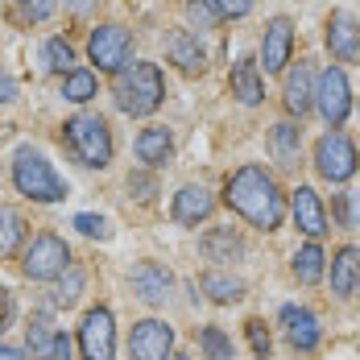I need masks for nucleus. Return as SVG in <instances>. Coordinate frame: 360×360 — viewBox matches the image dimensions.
Listing matches in <instances>:
<instances>
[{"label":"nucleus","instance_id":"nucleus-1","mask_svg":"<svg viewBox=\"0 0 360 360\" xmlns=\"http://www.w3.org/2000/svg\"><path fill=\"white\" fill-rule=\"evenodd\" d=\"M224 203L261 232H278L286 219V195L265 166H240L224 182Z\"/></svg>","mask_w":360,"mask_h":360},{"label":"nucleus","instance_id":"nucleus-2","mask_svg":"<svg viewBox=\"0 0 360 360\" xmlns=\"http://www.w3.org/2000/svg\"><path fill=\"white\" fill-rule=\"evenodd\" d=\"M166 96V83H162V71L153 63H129L124 71L116 75V87H112V100L124 116H149L158 112Z\"/></svg>","mask_w":360,"mask_h":360},{"label":"nucleus","instance_id":"nucleus-3","mask_svg":"<svg viewBox=\"0 0 360 360\" xmlns=\"http://www.w3.org/2000/svg\"><path fill=\"white\" fill-rule=\"evenodd\" d=\"M63 141H67V149H71L83 166H91V170H104L112 162V133H108V124H104V116H91V112L71 116Z\"/></svg>","mask_w":360,"mask_h":360},{"label":"nucleus","instance_id":"nucleus-4","mask_svg":"<svg viewBox=\"0 0 360 360\" xmlns=\"http://www.w3.org/2000/svg\"><path fill=\"white\" fill-rule=\"evenodd\" d=\"M13 182L21 195H30L37 203H58L67 199V182L54 174V166L37 153V149H17L13 158Z\"/></svg>","mask_w":360,"mask_h":360},{"label":"nucleus","instance_id":"nucleus-5","mask_svg":"<svg viewBox=\"0 0 360 360\" xmlns=\"http://www.w3.org/2000/svg\"><path fill=\"white\" fill-rule=\"evenodd\" d=\"M315 170H319V179H327V182H348L352 179L360 170V153H356V145H352V137L340 133V129L323 133V137L315 141Z\"/></svg>","mask_w":360,"mask_h":360},{"label":"nucleus","instance_id":"nucleus-6","mask_svg":"<svg viewBox=\"0 0 360 360\" xmlns=\"http://www.w3.org/2000/svg\"><path fill=\"white\" fill-rule=\"evenodd\" d=\"M21 269H25V278H34V282H54V278H63V274L71 269V249H67V240H58V236H50V232L34 236V245L25 249Z\"/></svg>","mask_w":360,"mask_h":360},{"label":"nucleus","instance_id":"nucleus-7","mask_svg":"<svg viewBox=\"0 0 360 360\" xmlns=\"http://www.w3.org/2000/svg\"><path fill=\"white\" fill-rule=\"evenodd\" d=\"M87 58H91L100 71L120 75L129 67V58H133V37H129V30H120V25H100V30H91V37H87Z\"/></svg>","mask_w":360,"mask_h":360},{"label":"nucleus","instance_id":"nucleus-8","mask_svg":"<svg viewBox=\"0 0 360 360\" xmlns=\"http://www.w3.org/2000/svg\"><path fill=\"white\" fill-rule=\"evenodd\" d=\"M315 108L327 120V129H340L352 112V87H348V75L340 67H327L319 79H315Z\"/></svg>","mask_w":360,"mask_h":360},{"label":"nucleus","instance_id":"nucleus-9","mask_svg":"<svg viewBox=\"0 0 360 360\" xmlns=\"http://www.w3.org/2000/svg\"><path fill=\"white\" fill-rule=\"evenodd\" d=\"M79 348L83 360H112L116 356V327L108 307H91L79 323Z\"/></svg>","mask_w":360,"mask_h":360},{"label":"nucleus","instance_id":"nucleus-10","mask_svg":"<svg viewBox=\"0 0 360 360\" xmlns=\"http://www.w3.org/2000/svg\"><path fill=\"white\" fill-rule=\"evenodd\" d=\"M174 348V327L162 323V319H141L133 323L129 335V356L133 360H166Z\"/></svg>","mask_w":360,"mask_h":360},{"label":"nucleus","instance_id":"nucleus-11","mask_svg":"<svg viewBox=\"0 0 360 360\" xmlns=\"http://www.w3.org/2000/svg\"><path fill=\"white\" fill-rule=\"evenodd\" d=\"M290 54H294V21L290 17H274L265 25V37H261V63L257 67H265V75H282Z\"/></svg>","mask_w":360,"mask_h":360},{"label":"nucleus","instance_id":"nucleus-12","mask_svg":"<svg viewBox=\"0 0 360 360\" xmlns=\"http://www.w3.org/2000/svg\"><path fill=\"white\" fill-rule=\"evenodd\" d=\"M327 50H331V58H340V63H360V21L352 13H344V8H335L331 17H327Z\"/></svg>","mask_w":360,"mask_h":360},{"label":"nucleus","instance_id":"nucleus-13","mask_svg":"<svg viewBox=\"0 0 360 360\" xmlns=\"http://www.w3.org/2000/svg\"><path fill=\"white\" fill-rule=\"evenodd\" d=\"M282 108H286L290 116H298V120L315 108V71H311L307 63L290 67L286 79H282Z\"/></svg>","mask_w":360,"mask_h":360},{"label":"nucleus","instance_id":"nucleus-14","mask_svg":"<svg viewBox=\"0 0 360 360\" xmlns=\"http://www.w3.org/2000/svg\"><path fill=\"white\" fill-rule=\"evenodd\" d=\"M290 216L298 224V232H307L311 240H319L327 232V212H323V199L315 195V186H298L290 195Z\"/></svg>","mask_w":360,"mask_h":360},{"label":"nucleus","instance_id":"nucleus-15","mask_svg":"<svg viewBox=\"0 0 360 360\" xmlns=\"http://www.w3.org/2000/svg\"><path fill=\"white\" fill-rule=\"evenodd\" d=\"M282 327H286V340L294 352H315L323 340V327L307 307H282Z\"/></svg>","mask_w":360,"mask_h":360},{"label":"nucleus","instance_id":"nucleus-16","mask_svg":"<svg viewBox=\"0 0 360 360\" xmlns=\"http://www.w3.org/2000/svg\"><path fill=\"white\" fill-rule=\"evenodd\" d=\"M133 290H137L141 302L158 307V302L170 298V290H174V274H170L166 265H158V261H141V265L133 269Z\"/></svg>","mask_w":360,"mask_h":360},{"label":"nucleus","instance_id":"nucleus-17","mask_svg":"<svg viewBox=\"0 0 360 360\" xmlns=\"http://www.w3.org/2000/svg\"><path fill=\"white\" fill-rule=\"evenodd\" d=\"M212 212H216V199H212V191H207V186L186 182L179 195H174V219H179V224H186V228L203 224Z\"/></svg>","mask_w":360,"mask_h":360},{"label":"nucleus","instance_id":"nucleus-18","mask_svg":"<svg viewBox=\"0 0 360 360\" xmlns=\"http://www.w3.org/2000/svg\"><path fill=\"white\" fill-rule=\"evenodd\" d=\"M232 96L245 108H257L265 100V75L257 67V58H236V67H232Z\"/></svg>","mask_w":360,"mask_h":360},{"label":"nucleus","instance_id":"nucleus-19","mask_svg":"<svg viewBox=\"0 0 360 360\" xmlns=\"http://www.w3.org/2000/svg\"><path fill=\"white\" fill-rule=\"evenodd\" d=\"M269 153H274L278 170H294L298 166V153H302V129L294 120H278L269 129Z\"/></svg>","mask_w":360,"mask_h":360},{"label":"nucleus","instance_id":"nucleus-20","mask_svg":"<svg viewBox=\"0 0 360 360\" xmlns=\"http://www.w3.org/2000/svg\"><path fill=\"white\" fill-rule=\"evenodd\" d=\"M166 54H170V63H174L182 75H199L203 67H207V54H203L199 37L186 34V30L170 34V41H166Z\"/></svg>","mask_w":360,"mask_h":360},{"label":"nucleus","instance_id":"nucleus-21","mask_svg":"<svg viewBox=\"0 0 360 360\" xmlns=\"http://www.w3.org/2000/svg\"><path fill=\"white\" fill-rule=\"evenodd\" d=\"M356 286H360V249L344 245L331 257V290L340 298H348V294H356Z\"/></svg>","mask_w":360,"mask_h":360},{"label":"nucleus","instance_id":"nucleus-22","mask_svg":"<svg viewBox=\"0 0 360 360\" xmlns=\"http://www.w3.org/2000/svg\"><path fill=\"white\" fill-rule=\"evenodd\" d=\"M203 257L207 261H240L245 257V240L236 228H212L203 236Z\"/></svg>","mask_w":360,"mask_h":360},{"label":"nucleus","instance_id":"nucleus-23","mask_svg":"<svg viewBox=\"0 0 360 360\" xmlns=\"http://www.w3.org/2000/svg\"><path fill=\"white\" fill-rule=\"evenodd\" d=\"M170 153H174V137H170L166 129H141V137H137V158H141L145 166H166Z\"/></svg>","mask_w":360,"mask_h":360},{"label":"nucleus","instance_id":"nucleus-24","mask_svg":"<svg viewBox=\"0 0 360 360\" xmlns=\"http://www.w3.org/2000/svg\"><path fill=\"white\" fill-rule=\"evenodd\" d=\"M199 290L212 298V302H240L245 298V282L232 278V274H219V269H207L199 278Z\"/></svg>","mask_w":360,"mask_h":360},{"label":"nucleus","instance_id":"nucleus-25","mask_svg":"<svg viewBox=\"0 0 360 360\" xmlns=\"http://www.w3.org/2000/svg\"><path fill=\"white\" fill-rule=\"evenodd\" d=\"M323 249L311 240V245H302V249L294 252V261H290V269H294V278L302 282V286H315L319 278H323Z\"/></svg>","mask_w":360,"mask_h":360},{"label":"nucleus","instance_id":"nucleus-26","mask_svg":"<svg viewBox=\"0 0 360 360\" xmlns=\"http://www.w3.org/2000/svg\"><path fill=\"white\" fill-rule=\"evenodd\" d=\"M25 240V219L13 207H0V257H13Z\"/></svg>","mask_w":360,"mask_h":360},{"label":"nucleus","instance_id":"nucleus-27","mask_svg":"<svg viewBox=\"0 0 360 360\" xmlns=\"http://www.w3.org/2000/svg\"><path fill=\"white\" fill-rule=\"evenodd\" d=\"M41 58H46V67L54 75H71L75 71V50L67 37H50L46 46H41Z\"/></svg>","mask_w":360,"mask_h":360},{"label":"nucleus","instance_id":"nucleus-28","mask_svg":"<svg viewBox=\"0 0 360 360\" xmlns=\"http://www.w3.org/2000/svg\"><path fill=\"white\" fill-rule=\"evenodd\" d=\"M54 340H58V331H50L46 319H34L30 331H25V344H30L34 360H50V356H54Z\"/></svg>","mask_w":360,"mask_h":360},{"label":"nucleus","instance_id":"nucleus-29","mask_svg":"<svg viewBox=\"0 0 360 360\" xmlns=\"http://www.w3.org/2000/svg\"><path fill=\"white\" fill-rule=\"evenodd\" d=\"M91 96H96V75L91 71L63 75V100H71V104H87Z\"/></svg>","mask_w":360,"mask_h":360},{"label":"nucleus","instance_id":"nucleus-30","mask_svg":"<svg viewBox=\"0 0 360 360\" xmlns=\"http://www.w3.org/2000/svg\"><path fill=\"white\" fill-rule=\"evenodd\" d=\"M199 344H203V356L207 360H236L232 340H228L219 327H203V331H199Z\"/></svg>","mask_w":360,"mask_h":360},{"label":"nucleus","instance_id":"nucleus-31","mask_svg":"<svg viewBox=\"0 0 360 360\" xmlns=\"http://www.w3.org/2000/svg\"><path fill=\"white\" fill-rule=\"evenodd\" d=\"M245 335H249V348L257 360H269V352H274V340H269V327L261 323V319H249L245 323Z\"/></svg>","mask_w":360,"mask_h":360},{"label":"nucleus","instance_id":"nucleus-32","mask_svg":"<svg viewBox=\"0 0 360 360\" xmlns=\"http://www.w3.org/2000/svg\"><path fill=\"white\" fill-rule=\"evenodd\" d=\"M186 21H191V30H216L219 13L207 0H186Z\"/></svg>","mask_w":360,"mask_h":360},{"label":"nucleus","instance_id":"nucleus-33","mask_svg":"<svg viewBox=\"0 0 360 360\" xmlns=\"http://www.w3.org/2000/svg\"><path fill=\"white\" fill-rule=\"evenodd\" d=\"M79 290H83V274H79V269H67V274H63V282H58V290H54V298H58V302H63V307H71L75 298H79Z\"/></svg>","mask_w":360,"mask_h":360},{"label":"nucleus","instance_id":"nucleus-34","mask_svg":"<svg viewBox=\"0 0 360 360\" xmlns=\"http://www.w3.org/2000/svg\"><path fill=\"white\" fill-rule=\"evenodd\" d=\"M207 4L219 13V21H240L252 13V0H207Z\"/></svg>","mask_w":360,"mask_h":360},{"label":"nucleus","instance_id":"nucleus-35","mask_svg":"<svg viewBox=\"0 0 360 360\" xmlns=\"http://www.w3.org/2000/svg\"><path fill=\"white\" fill-rule=\"evenodd\" d=\"M75 228H79L83 236H100V240L108 236V219H104V216H91V212H79V216H75Z\"/></svg>","mask_w":360,"mask_h":360},{"label":"nucleus","instance_id":"nucleus-36","mask_svg":"<svg viewBox=\"0 0 360 360\" xmlns=\"http://www.w3.org/2000/svg\"><path fill=\"white\" fill-rule=\"evenodd\" d=\"M356 191H344V195H340V199H335V216H340V224H344V228H352V224H356Z\"/></svg>","mask_w":360,"mask_h":360},{"label":"nucleus","instance_id":"nucleus-37","mask_svg":"<svg viewBox=\"0 0 360 360\" xmlns=\"http://www.w3.org/2000/svg\"><path fill=\"white\" fill-rule=\"evenodd\" d=\"M21 13H25L30 21H46V17L54 13V0H21Z\"/></svg>","mask_w":360,"mask_h":360},{"label":"nucleus","instance_id":"nucleus-38","mask_svg":"<svg viewBox=\"0 0 360 360\" xmlns=\"http://www.w3.org/2000/svg\"><path fill=\"white\" fill-rule=\"evenodd\" d=\"M129 191H133L137 199H153V191H158V182L149 179V174H129Z\"/></svg>","mask_w":360,"mask_h":360},{"label":"nucleus","instance_id":"nucleus-39","mask_svg":"<svg viewBox=\"0 0 360 360\" xmlns=\"http://www.w3.org/2000/svg\"><path fill=\"white\" fill-rule=\"evenodd\" d=\"M17 100V83H13V75L0 67V104H13Z\"/></svg>","mask_w":360,"mask_h":360},{"label":"nucleus","instance_id":"nucleus-40","mask_svg":"<svg viewBox=\"0 0 360 360\" xmlns=\"http://www.w3.org/2000/svg\"><path fill=\"white\" fill-rule=\"evenodd\" d=\"M8 323H13V294L0 286V331H4Z\"/></svg>","mask_w":360,"mask_h":360},{"label":"nucleus","instance_id":"nucleus-41","mask_svg":"<svg viewBox=\"0 0 360 360\" xmlns=\"http://www.w3.org/2000/svg\"><path fill=\"white\" fill-rule=\"evenodd\" d=\"M50 360H71V340H67V335H58V340H54V356Z\"/></svg>","mask_w":360,"mask_h":360},{"label":"nucleus","instance_id":"nucleus-42","mask_svg":"<svg viewBox=\"0 0 360 360\" xmlns=\"http://www.w3.org/2000/svg\"><path fill=\"white\" fill-rule=\"evenodd\" d=\"M0 360H25L17 348H8V344H0Z\"/></svg>","mask_w":360,"mask_h":360},{"label":"nucleus","instance_id":"nucleus-43","mask_svg":"<svg viewBox=\"0 0 360 360\" xmlns=\"http://www.w3.org/2000/svg\"><path fill=\"white\" fill-rule=\"evenodd\" d=\"M71 8H75V13H87V8H91V0H71Z\"/></svg>","mask_w":360,"mask_h":360},{"label":"nucleus","instance_id":"nucleus-44","mask_svg":"<svg viewBox=\"0 0 360 360\" xmlns=\"http://www.w3.org/2000/svg\"><path fill=\"white\" fill-rule=\"evenodd\" d=\"M166 360H191V356H179V352H170V356H166Z\"/></svg>","mask_w":360,"mask_h":360},{"label":"nucleus","instance_id":"nucleus-45","mask_svg":"<svg viewBox=\"0 0 360 360\" xmlns=\"http://www.w3.org/2000/svg\"><path fill=\"white\" fill-rule=\"evenodd\" d=\"M356 112H360V104H356Z\"/></svg>","mask_w":360,"mask_h":360}]
</instances>
